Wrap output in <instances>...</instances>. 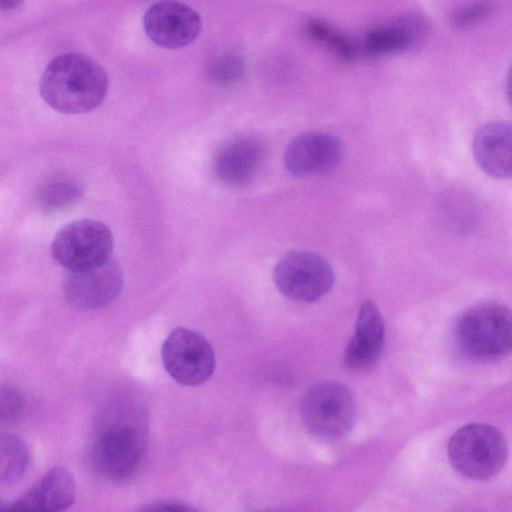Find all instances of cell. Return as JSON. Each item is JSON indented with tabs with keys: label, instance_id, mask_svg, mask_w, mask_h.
Instances as JSON below:
<instances>
[{
	"label": "cell",
	"instance_id": "6da1fadb",
	"mask_svg": "<svg viewBox=\"0 0 512 512\" xmlns=\"http://www.w3.org/2000/svg\"><path fill=\"white\" fill-rule=\"evenodd\" d=\"M105 69L90 56L69 52L53 58L39 83L42 99L65 114L86 113L99 106L108 91Z\"/></svg>",
	"mask_w": 512,
	"mask_h": 512
},
{
	"label": "cell",
	"instance_id": "7a4b0ae2",
	"mask_svg": "<svg viewBox=\"0 0 512 512\" xmlns=\"http://www.w3.org/2000/svg\"><path fill=\"white\" fill-rule=\"evenodd\" d=\"M114 412L107 415L94 432L89 459L98 476L112 482L132 478L142 466L147 447L143 422Z\"/></svg>",
	"mask_w": 512,
	"mask_h": 512
},
{
	"label": "cell",
	"instance_id": "3957f363",
	"mask_svg": "<svg viewBox=\"0 0 512 512\" xmlns=\"http://www.w3.org/2000/svg\"><path fill=\"white\" fill-rule=\"evenodd\" d=\"M455 339L459 349L478 361H489L512 351V310L499 303H479L458 318Z\"/></svg>",
	"mask_w": 512,
	"mask_h": 512
},
{
	"label": "cell",
	"instance_id": "277c9868",
	"mask_svg": "<svg viewBox=\"0 0 512 512\" xmlns=\"http://www.w3.org/2000/svg\"><path fill=\"white\" fill-rule=\"evenodd\" d=\"M451 465L463 476L474 480L494 477L507 460V445L493 426L471 423L458 429L448 443Z\"/></svg>",
	"mask_w": 512,
	"mask_h": 512
},
{
	"label": "cell",
	"instance_id": "5b68a950",
	"mask_svg": "<svg viewBox=\"0 0 512 512\" xmlns=\"http://www.w3.org/2000/svg\"><path fill=\"white\" fill-rule=\"evenodd\" d=\"M302 421L313 435L327 440L342 438L356 420V403L350 390L335 381H321L303 395Z\"/></svg>",
	"mask_w": 512,
	"mask_h": 512
},
{
	"label": "cell",
	"instance_id": "8992f818",
	"mask_svg": "<svg viewBox=\"0 0 512 512\" xmlns=\"http://www.w3.org/2000/svg\"><path fill=\"white\" fill-rule=\"evenodd\" d=\"M114 248L110 228L96 220L81 219L62 227L55 235L51 253L69 272H81L111 259Z\"/></svg>",
	"mask_w": 512,
	"mask_h": 512
},
{
	"label": "cell",
	"instance_id": "52a82bcc",
	"mask_svg": "<svg viewBox=\"0 0 512 512\" xmlns=\"http://www.w3.org/2000/svg\"><path fill=\"white\" fill-rule=\"evenodd\" d=\"M273 279L285 297L308 303L321 299L329 292L334 273L322 256L308 251H294L278 261Z\"/></svg>",
	"mask_w": 512,
	"mask_h": 512
},
{
	"label": "cell",
	"instance_id": "ba28073f",
	"mask_svg": "<svg viewBox=\"0 0 512 512\" xmlns=\"http://www.w3.org/2000/svg\"><path fill=\"white\" fill-rule=\"evenodd\" d=\"M161 354L167 373L185 386L206 382L215 369L211 344L203 335L188 328L173 329L162 345Z\"/></svg>",
	"mask_w": 512,
	"mask_h": 512
},
{
	"label": "cell",
	"instance_id": "9c48e42d",
	"mask_svg": "<svg viewBox=\"0 0 512 512\" xmlns=\"http://www.w3.org/2000/svg\"><path fill=\"white\" fill-rule=\"evenodd\" d=\"M147 36L157 45L180 48L192 43L201 30L200 15L178 1H160L151 5L143 17Z\"/></svg>",
	"mask_w": 512,
	"mask_h": 512
},
{
	"label": "cell",
	"instance_id": "30bf717a",
	"mask_svg": "<svg viewBox=\"0 0 512 512\" xmlns=\"http://www.w3.org/2000/svg\"><path fill=\"white\" fill-rule=\"evenodd\" d=\"M122 284L121 270L110 259L85 271L69 272L63 290L71 305L81 310H94L113 302L120 294Z\"/></svg>",
	"mask_w": 512,
	"mask_h": 512
},
{
	"label": "cell",
	"instance_id": "8fae6325",
	"mask_svg": "<svg viewBox=\"0 0 512 512\" xmlns=\"http://www.w3.org/2000/svg\"><path fill=\"white\" fill-rule=\"evenodd\" d=\"M343 156L341 141L334 135L309 132L296 137L284 155L286 169L296 176H314L331 171Z\"/></svg>",
	"mask_w": 512,
	"mask_h": 512
},
{
	"label": "cell",
	"instance_id": "7c38bea8",
	"mask_svg": "<svg viewBox=\"0 0 512 512\" xmlns=\"http://www.w3.org/2000/svg\"><path fill=\"white\" fill-rule=\"evenodd\" d=\"M75 497L73 476L66 468L56 466L45 472L17 500L2 505L0 512H66Z\"/></svg>",
	"mask_w": 512,
	"mask_h": 512
},
{
	"label": "cell",
	"instance_id": "4fadbf2b",
	"mask_svg": "<svg viewBox=\"0 0 512 512\" xmlns=\"http://www.w3.org/2000/svg\"><path fill=\"white\" fill-rule=\"evenodd\" d=\"M384 344L382 314L374 302L364 301L358 311L354 334L345 349V365L356 371L371 368L380 358Z\"/></svg>",
	"mask_w": 512,
	"mask_h": 512
},
{
	"label": "cell",
	"instance_id": "5bb4252c",
	"mask_svg": "<svg viewBox=\"0 0 512 512\" xmlns=\"http://www.w3.org/2000/svg\"><path fill=\"white\" fill-rule=\"evenodd\" d=\"M472 151L477 165L498 179L512 178V122L493 121L474 135Z\"/></svg>",
	"mask_w": 512,
	"mask_h": 512
},
{
	"label": "cell",
	"instance_id": "9a60e30c",
	"mask_svg": "<svg viewBox=\"0 0 512 512\" xmlns=\"http://www.w3.org/2000/svg\"><path fill=\"white\" fill-rule=\"evenodd\" d=\"M264 158L262 144L255 138L241 137L221 145L212 167L215 175L229 185H243L259 171Z\"/></svg>",
	"mask_w": 512,
	"mask_h": 512
},
{
	"label": "cell",
	"instance_id": "2e32d148",
	"mask_svg": "<svg viewBox=\"0 0 512 512\" xmlns=\"http://www.w3.org/2000/svg\"><path fill=\"white\" fill-rule=\"evenodd\" d=\"M426 20L417 15L405 16L394 22L369 29L361 48L369 55L400 53L416 46L427 33Z\"/></svg>",
	"mask_w": 512,
	"mask_h": 512
},
{
	"label": "cell",
	"instance_id": "e0dca14e",
	"mask_svg": "<svg viewBox=\"0 0 512 512\" xmlns=\"http://www.w3.org/2000/svg\"><path fill=\"white\" fill-rule=\"evenodd\" d=\"M29 465V451L19 436L2 432L0 436V481L11 485L25 474Z\"/></svg>",
	"mask_w": 512,
	"mask_h": 512
},
{
	"label": "cell",
	"instance_id": "ac0fdd59",
	"mask_svg": "<svg viewBox=\"0 0 512 512\" xmlns=\"http://www.w3.org/2000/svg\"><path fill=\"white\" fill-rule=\"evenodd\" d=\"M81 196L79 184L65 175H54L42 183L38 192L40 206L47 211L62 210Z\"/></svg>",
	"mask_w": 512,
	"mask_h": 512
},
{
	"label": "cell",
	"instance_id": "d6986e66",
	"mask_svg": "<svg viewBox=\"0 0 512 512\" xmlns=\"http://www.w3.org/2000/svg\"><path fill=\"white\" fill-rule=\"evenodd\" d=\"M306 31L313 39L327 44L342 59L349 61L354 58L356 48L353 42L340 32L334 31L324 21L310 20Z\"/></svg>",
	"mask_w": 512,
	"mask_h": 512
},
{
	"label": "cell",
	"instance_id": "ffe728a7",
	"mask_svg": "<svg viewBox=\"0 0 512 512\" xmlns=\"http://www.w3.org/2000/svg\"><path fill=\"white\" fill-rule=\"evenodd\" d=\"M497 8V4L490 1L466 3L451 12L450 22L456 28L471 27L492 16Z\"/></svg>",
	"mask_w": 512,
	"mask_h": 512
},
{
	"label": "cell",
	"instance_id": "44dd1931",
	"mask_svg": "<svg viewBox=\"0 0 512 512\" xmlns=\"http://www.w3.org/2000/svg\"><path fill=\"white\" fill-rule=\"evenodd\" d=\"M244 71L242 59L235 54H223L209 66L210 76L217 82L230 83L241 77Z\"/></svg>",
	"mask_w": 512,
	"mask_h": 512
},
{
	"label": "cell",
	"instance_id": "7402d4cb",
	"mask_svg": "<svg viewBox=\"0 0 512 512\" xmlns=\"http://www.w3.org/2000/svg\"><path fill=\"white\" fill-rule=\"evenodd\" d=\"M1 423L12 424L20 419L25 409V399L13 387L1 390Z\"/></svg>",
	"mask_w": 512,
	"mask_h": 512
},
{
	"label": "cell",
	"instance_id": "603a6c76",
	"mask_svg": "<svg viewBox=\"0 0 512 512\" xmlns=\"http://www.w3.org/2000/svg\"><path fill=\"white\" fill-rule=\"evenodd\" d=\"M137 512H200L195 507L178 501H156L142 506Z\"/></svg>",
	"mask_w": 512,
	"mask_h": 512
},
{
	"label": "cell",
	"instance_id": "cb8c5ba5",
	"mask_svg": "<svg viewBox=\"0 0 512 512\" xmlns=\"http://www.w3.org/2000/svg\"><path fill=\"white\" fill-rule=\"evenodd\" d=\"M506 94L509 102L512 104V65L506 77Z\"/></svg>",
	"mask_w": 512,
	"mask_h": 512
}]
</instances>
